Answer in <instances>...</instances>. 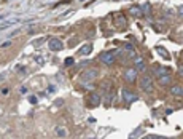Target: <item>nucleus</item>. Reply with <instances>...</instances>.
<instances>
[{
	"instance_id": "f257e3e1",
	"label": "nucleus",
	"mask_w": 183,
	"mask_h": 139,
	"mask_svg": "<svg viewBox=\"0 0 183 139\" xmlns=\"http://www.w3.org/2000/svg\"><path fill=\"white\" fill-rule=\"evenodd\" d=\"M116 55H118V51L116 50H110V51H105L100 55V61L103 62V64H113L115 59H116Z\"/></svg>"
},
{
	"instance_id": "f03ea898",
	"label": "nucleus",
	"mask_w": 183,
	"mask_h": 139,
	"mask_svg": "<svg viewBox=\"0 0 183 139\" xmlns=\"http://www.w3.org/2000/svg\"><path fill=\"white\" fill-rule=\"evenodd\" d=\"M140 88H142L143 91H147V93H151V91H153L154 85H153V80L148 77V75H143V77H142V80H140Z\"/></svg>"
},
{
	"instance_id": "7ed1b4c3",
	"label": "nucleus",
	"mask_w": 183,
	"mask_h": 139,
	"mask_svg": "<svg viewBox=\"0 0 183 139\" xmlns=\"http://www.w3.org/2000/svg\"><path fill=\"white\" fill-rule=\"evenodd\" d=\"M62 42L59 40V39H51L49 40V48L51 50H53V51H61V50H62Z\"/></svg>"
},
{
	"instance_id": "20e7f679",
	"label": "nucleus",
	"mask_w": 183,
	"mask_h": 139,
	"mask_svg": "<svg viewBox=\"0 0 183 139\" xmlns=\"http://www.w3.org/2000/svg\"><path fill=\"white\" fill-rule=\"evenodd\" d=\"M123 98H124V101H127V102H132V101H137V96L134 94V93H130L127 88H124L123 90Z\"/></svg>"
},
{
	"instance_id": "39448f33",
	"label": "nucleus",
	"mask_w": 183,
	"mask_h": 139,
	"mask_svg": "<svg viewBox=\"0 0 183 139\" xmlns=\"http://www.w3.org/2000/svg\"><path fill=\"white\" fill-rule=\"evenodd\" d=\"M135 77H137V70H135V69H127V70L124 72V78H126L127 82H134Z\"/></svg>"
},
{
	"instance_id": "423d86ee",
	"label": "nucleus",
	"mask_w": 183,
	"mask_h": 139,
	"mask_svg": "<svg viewBox=\"0 0 183 139\" xmlns=\"http://www.w3.org/2000/svg\"><path fill=\"white\" fill-rule=\"evenodd\" d=\"M97 77V69H89L83 74V80H93Z\"/></svg>"
},
{
	"instance_id": "0eeeda50",
	"label": "nucleus",
	"mask_w": 183,
	"mask_h": 139,
	"mask_svg": "<svg viewBox=\"0 0 183 139\" xmlns=\"http://www.w3.org/2000/svg\"><path fill=\"white\" fill-rule=\"evenodd\" d=\"M172 94H177V96H183V86H174L171 88Z\"/></svg>"
},
{
	"instance_id": "6e6552de",
	"label": "nucleus",
	"mask_w": 183,
	"mask_h": 139,
	"mask_svg": "<svg viewBox=\"0 0 183 139\" xmlns=\"http://www.w3.org/2000/svg\"><path fill=\"white\" fill-rule=\"evenodd\" d=\"M91 48H93L91 45H84V46L80 50V55H89V53H91Z\"/></svg>"
},
{
	"instance_id": "1a4fd4ad",
	"label": "nucleus",
	"mask_w": 183,
	"mask_h": 139,
	"mask_svg": "<svg viewBox=\"0 0 183 139\" xmlns=\"http://www.w3.org/2000/svg\"><path fill=\"white\" fill-rule=\"evenodd\" d=\"M91 102H93V106H97L100 102V98L97 94H93V96H91Z\"/></svg>"
},
{
	"instance_id": "9d476101",
	"label": "nucleus",
	"mask_w": 183,
	"mask_h": 139,
	"mask_svg": "<svg viewBox=\"0 0 183 139\" xmlns=\"http://www.w3.org/2000/svg\"><path fill=\"white\" fill-rule=\"evenodd\" d=\"M135 66H137V69H139V70H143V69H145V62H143L142 59H139Z\"/></svg>"
},
{
	"instance_id": "9b49d317",
	"label": "nucleus",
	"mask_w": 183,
	"mask_h": 139,
	"mask_svg": "<svg viewBox=\"0 0 183 139\" xmlns=\"http://www.w3.org/2000/svg\"><path fill=\"white\" fill-rule=\"evenodd\" d=\"M57 134H59L61 137H64V136L67 134V133H65V130H62V128H57Z\"/></svg>"
},
{
	"instance_id": "f8f14e48",
	"label": "nucleus",
	"mask_w": 183,
	"mask_h": 139,
	"mask_svg": "<svg viewBox=\"0 0 183 139\" xmlns=\"http://www.w3.org/2000/svg\"><path fill=\"white\" fill-rule=\"evenodd\" d=\"M73 64V58H67L65 59V66H72Z\"/></svg>"
},
{
	"instance_id": "ddd939ff",
	"label": "nucleus",
	"mask_w": 183,
	"mask_h": 139,
	"mask_svg": "<svg viewBox=\"0 0 183 139\" xmlns=\"http://www.w3.org/2000/svg\"><path fill=\"white\" fill-rule=\"evenodd\" d=\"M30 102H32V104H35V102H37V98H35V96H32V98H30Z\"/></svg>"
}]
</instances>
